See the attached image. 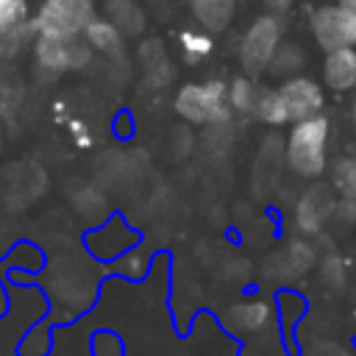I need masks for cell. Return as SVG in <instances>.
I'll list each match as a JSON object with an SVG mask.
<instances>
[{
    "label": "cell",
    "instance_id": "4316f807",
    "mask_svg": "<svg viewBox=\"0 0 356 356\" xmlns=\"http://www.w3.org/2000/svg\"><path fill=\"white\" fill-rule=\"evenodd\" d=\"M353 161H356V153H353Z\"/></svg>",
    "mask_w": 356,
    "mask_h": 356
},
{
    "label": "cell",
    "instance_id": "2e32d148",
    "mask_svg": "<svg viewBox=\"0 0 356 356\" xmlns=\"http://www.w3.org/2000/svg\"><path fill=\"white\" fill-rule=\"evenodd\" d=\"M106 14L125 36H139L145 31V14L134 0H106Z\"/></svg>",
    "mask_w": 356,
    "mask_h": 356
},
{
    "label": "cell",
    "instance_id": "6da1fadb",
    "mask_svg": "<svg viewBox=\"0 0 356 356\" xmlns=\"http://www.w3.org/2000/svg\"><path fill=\"white\" fill-rule=\"evenodd\" d=\"M331 120L325 114L292 122L286 136V167L298 178H320L328 170Z\"/></svg>",
    "mask_w": 356,
    "mask_h": 356
},
{
    "label": "cell",
    "instance_id": "8fae6325",
    "mask_svg": "<svg viewBox=\"0 0 356 356\" xmlns=\"http://www.w3.org/2000/svg\"><path fill=\"white\" fill-rule=\"evenodd\" d=\"M331 211H334V197H331V192L325 186L317 184V186H312L300 197L298 211H295V220H298V225H300L303 234H317Z\"/></svg>",
    "mask_w": 356,
    "mask_h": 356
},
{
    "label": "cell",
    "instance_id": "d4e9b609",
    "mask_svg": "<svg viewBox=\"0 0 356 356\" xmlns=\"http://www.w3.org/2000/svg\"><path fill=\"white\" fill-rule=\"evenodd\" d=\"M337 3H342V6L350 8V11H356V0H337Z\"/></svg>",
    "mask_w": 356,
    "mask_h": 356
},
{
    "label": "cell",
    "instance_id": "8992f818",
    "mask_svg": "<svg viewBox=\"0 0 356 356\" xmlns=\"http://www.w3.org/2000/svg\"><path fill=\"white\" fill-rule=\"evenodd\" d=\"M33 56H36V64L44 72L61 75V72L86 67L92 61V47H89V42L83 36H47V33H36Z\"/></svg>",
    "mask_w": 356,
    "mask_h": 356
},
{
    "label": "cell",
    "instance_id": "52a82bcc",
    "mask_svg": "<svg viewBox=\"0 0 356 356\" xmlns=\"http://www.w3.org/2000/svg\"><path fill=\"white\" fill-rule=\"evenodd\" d=\"M323 81L317 78H309V75H289L278 83V92L284 97V106H286V114H289V122H300L306 117H314V114H323V106H325V92H323Z\"/></svg>",
    "mask_w": 356,
    "mask_h": 356
},
{
    "label": "cell",
    "instance_id": "9c48e42d",
    "mask_svg": "<svg viewBox=\"0 0 356 356\" xmlns=\"http://www.w3.org/2000/svg\"><path fill=\"white\" fill-rule=\"evenodd\" d=\"M323 86L334 95L356 92V47H339L323 56L320 64Z\"/></svg>",
    "mask_w": 356,
    "mask_h": 356
},
{
    "label": "cell",
    "instance_id": "ba28073f",
    "mask_svg": "<svg viewBox=\"0 0 356 356\" xmlns=\"http://www.w3.org/2000/svg\"><path fill=\"white\" fill-rule=\"evenodd\" d=\"M33 31L28 0H0V58H14Z\"/></svg>",
    "mask_w": 356,
    "mask_h": 356
},
{
    "label": "cell",
    "instance_id": "5bb4252c",
    "mask_svg": "<svg viewBox=\"0 0 356 356\" xmlns=\"http://www.w3.org/2000/svg\"><path fill=\"white\" fill-rule=\"evenodd\" d=\"M253 117L264 125H273V128H281V125L289 122V114H286V106H284V97H281L278 86H259L256 89Z\"/></svg>",
    "mask_w": 356,
    "mask_h": 356
},
{
    "label": "cell",
    "instance_id": "277c9868",
    "mask_svg": "<svg viewBox=\"0 0 356 356\" xmlns=\"http://www.w3.org/2000/svg\"><path fill=\"white\" fill-rule=\"evenodd\" d=\"M309 33L323 53L339 47H356V11L342 3H317L309 11Z\"/></svg>",
    "mask_w": 356,
    "mask_h": 356
},
{
    "label": "cell",
    "instance_id": "d6986e66",
    "mask_svg": "<svg viewBox=\"0 0 356 356\" xmlns=\"http://www.w3.org/2000/svg\"><path fill=\"white\" fill-rule=\"evenodd\" d=\"M303 61H306L303 50L298 44H292V42H284L278 47V53H275V58H273V64H270L267 72L270 75H278V78H289V75H298L300 72Z\"/></svg>",
    "mask_w": 356,
    "mask_h": 356
},
{
    "label": "cell",
    "instance_id": "3957f363",
    "mask_svg": "<svg viewBox=\"0 0 356 356\" xmlns=\"http://www.w3.org/2000/svg\"><path fill=\"white\" fill-rule=\"evenodd\" d=\"M284 44V22L278 14H259L239 39V64L250 78L270 70L278 47Z\"/></svg>",
    "mask_w": 356,
    "mask_h": 356
},
{
    "label": "cell",
    "instance_id": "7402d4cb",
    "mask_svg": "<svg viewBox=\"0 0 356 356\" xmlns=\"http://www.w3.org/2000/svg\"><path fill=\"white\" fill-rule=\"evenodd\" d=\"M317 356H356L348 345H339V342H325V348L317 350Z\"/></svg>",
    "mask_w": 356,
    "mask_h": 356
},
{
    "label": "cell",
    "instance_id": "5b68a950",
    "mask_svg": "<svg viewBox=\"0 0 356 356\" xmlns=\"http://www.w3.org/2000/svg\"><path fill=\"white\" fill-rule=\"evenodd\" d=\"M95 19V0H42L33 14V31L47 36H83Z\"/></svg>",
    "mask_w": 356,
    "mask_h": 356
},
{
    "label": "cell",
    "instance_id": "44dd1931",
    "mask_svg": "<svg viewBox=\"0 0 356 356\" xmlns=\"http://www.w3.org/2000/svg\"><path fill=\"white\" fill-rule=\"evenodd\" d=\"M281 259H284V264H286L289 273H306V270L312 267V261H314V250H312L306 242L295 239V242L281 253Z\"/></svg>",
    "mask_w": 356,
    "mask_h": 356
},
{
    "label": "cell",
    "instance_id": "30bf717a",
    "mask_svg": "<svg viewBox=\"0 0 356 356\" xmlns=\"http://www.w3.org/2000/svg\"><path fill=\"white\" fill-rule=\"evenodd\" d=\"M225 323L231 331L236 334H259L264 328H270L273 323V306L261 298H250V300H239L225 312Z\"/></svg>",
    "mask_w": 356,
    "mask_h": 356
},
{
    "label": "cell",
    "instance_id": "484cf974",
    "mask_svg": "<svg viewBox=\"0 0 356 356\" xmlns=\"http://www.w3.org/2000/svg\"><path fill=\"white\" fill-rule=\"evenodd\" d=\"M353 317H356V309H353Z\"/></svg>",
    "mask_w": 356,
    "mask_h": 356
},
{
    "label": "cell",
    "instance_id": "e0dca14e",
    "mask_svg": "<svg viewBox=\"0 0 356 356\" xmlns=\"http://www.w3.org/2000/svg\"><path fill=\"white\" fill-rule=\"evenodd\" d=\"M139 53H142V64L147 70V78L153 83H167L172 78V64H170V58L164 53V44L159 39H147Z\"/></svg>",
    "mask_w": 356,
    "mask_h": 356
},
{
    "label": "cell",
    "instance_id": "ac0fdd59",
    "mask_svg": "<svg viewBox=\"0 0 356 356\" xmlns=\"http://www.w3.org/2000/svg\"><path fill=\"white\" fill-rule=\"evenodd\" d=\"M256 89L259 83L250 75H239L228 83V103L231 111L236 114H253V103H256Z\"/></svg>",
    "mask_w": 356,
    "mask_h": 356
},
{
    "label": "cell",
    "instance_id": "cb8c5ba5",
    "mask_svg": "<svg viewBox=\"0 0 356 356\" xmlns=\"http://www.w3.org/2000/svg\"><path fill=\"white\" fill-rule=\"evenodd\" d=\"M350 125H353V131H356V95H353V100H350Z\"/></svg>",
    "mask_w": 356,
    "mask_h": 356
},
{
    "label": "cell",
    "instance_id": "9a60e30c",
    "mask_svg": "<svg viewBox=\"0 0 356 356\" xmlns=\"http://www.w3.org/2000/svg\"><path fill=\"white\" fill-rule=\"evenodd\" d=\"M331 178H334V189L339 195V209L356 214V161H353V156L337 159Z\"/></svg>",
    "mask_w": 356,
    "mask_h": 356
},
{
    "label": "cell",
    "instance_id": "603a6c76",
    "mask_svg": "<svg viewBox=\"0 0 356 356\" xmlns=\"http://www.w3.org/2000/svg\"><path fill=\"white\" fill-rule=\"evenodd\" d=\"M292 6H295V0H264V8H267L270 14H278V17L286 14Z\"/></svg>",
    "mask_w": 356,
    "mask_h": 356
},
{
    "label": "cell",
    "instance_id": "7c38bea8",
    "mask_svg": "<svg viewBox=\"0 0 356 356\" xmlns=\"http://www.w3.org/2000/svg\"><path fill=\"white\" fill-rule=\"evenodd\" d=\"M189 6H192V17L209 33L225 31L236 14V0H189Z\"/></svg>",
    "mask_w": 356,
    "mask_h": 356
},
{
    "label": "cell",
    "instance_id": "4fadbf2b",
    "mask_svg": "<svg viewBox=\"0 0 356 356\" xmlns=\"http://www.w3.org/2000/svg\"><path fill=\"white\" fill-rule=\"evenodd\" d=\"M83 39L89 42L92 50L106 53V56H120V53H122V44H125V33H122L108 17H106V19L95 17V19L86 25Z\"/></svg>",
    "mask_w": 356,
    "mask_h": 356
},
{
    "label": "cell",
    "instance_id": "7a4b0ae2",
    "mask_svg": "<svg viewBox=\"0 0 356 356\" xmlns=\"http://www.w3.org/2000/svg\"><path fill=\"white\" fill-rule=\"evenodd\" d=\"M172 106L178 117L195 125H225L231 120L228 83L222 78H209L203 83H184Z\"/></svg>",
    "mask_w": 356,
    "mask_h": 356
},
{
    "label": "cell",
    "instance_id": "ffe728a7",
    "mask_svg": "<svg viewBox=\"0 0 356 356\" xmlns=\"http://www.w3.org/2000/svg\"><path fill=\"white\" fill-rule=\"evenodd\" d=\"M178 44H181V53L186 56V61H200V58L211 56V50H214V39H211V33H206V28L203 31H189V28L181 31Z\"/></svg>",
    "mask_w": 356,
    "mask_h": 356
}]
</instances>
